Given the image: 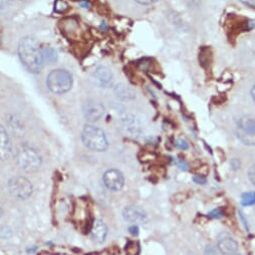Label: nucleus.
<instances>
[{
	"mask_svg": "<svg viewBox=\"0 0 255 255\" xmlns=\"http://www.w3.org/2000/svg\"><path fill=\"white\" fill-rule=\"evenodd\" d=\"M8 189L10 194L20 200H25L29 198L32 194V185L30 181L22 176L13 177L8 183Z\"/></svg>",
	"mask_w": 255,
	"mask_h": 255,
	"instance_id": "nucleus-6",
	"label": "nucleus"
},
{
	"mask_svg": "<svg viewBox=\"0 0 255 255\" xmlns=\"http://www.w3.org/2000/svg\"><path fill=\"white\" fill-rule=\"evenodd\" d=\"M251 96H252L253 101L255 102V85H254V86H253V88L251 89Z\"/></svg>",
	"mask_w": 255,
	"mask_h": 255,
	"instance_id": "nucleus-27",
	"label": "nucleus"
},
{
	"mask_svg": "<svg viewBox=\"0 0 255 255\" xmlns=\"http://www.w3.org/2000/svg\"><path fill=\"white\" fill-rule=\"evenodd\" d=\"M241 2L249 7L255 8V0H241Z\"/></svg>",
	"mask_w": 255,
	"mask_h": 255,
	"instance_id": "nucleus-23",
	"label": "nucleus"
},
{
	"mask_svg": "<svg viewBox=\"0 0 255 255\" xmlns=\"http://www.w3.org/2000/svg\"><path fill=\"white\" fill-rule=\"evenodd\" d=\"M84 116L85 118L91 122L95 123L99 121L104 114V107L102 103L96 102H88L84 105Z\"/></svg>",
	"mask_w": 255,
	"mask_h": 255,
	"instance_id": "nucleus-8",
	"label": "nucleus"
},
{
	"mask_svg": "<svg viewBox=\"0 0 255 255\" xmlns=\"http://www.w3.org/2000/svg\"><path fill=\"white\" fill-rule=\"evenodd\" d=\"M2 213H3V209H2V206H1V204H0V217L2 216Z\"/></svg>",
	"mask_w": 255,
	"mask_h": 255,
	"instance_id": "nucleus-28",
	"label": "nucleus"
},
{
	"mask_svg": "<svg viewBox=\"0 0 255 255\" xmlns=\"http://www.w3.org/2000/svg\"><path fill=\"white\" fill-rule=\"evenodd\" d=\"M218 249L222 255H240L237 242L229 235H221L219 237Z\"/></svg>",
	"mask_w": 255,
	"mask_h": 255,
	"instance_id": "nucleus-9",
	"label": "nucleus"
},
{
	"mask_svg": "<svg viewBox=\"0 0 255 255\" xmlns=\"http://www.w3.org/2000/svg\"><path fill=\"white\" fill-rule=\"evenodd\" d=\"M193 181L197 184H205L206 183V178L203 177V176L196 175V176L193 177Z\"/></svg>",
	"mask_w": 255,
	"mask_h": 255,
	"instance_id": "nucleus-21",
	"label": "nucleus"
},
{
	"mask_svg": "<svg viewBox=\"0 0 255 255\" xmlns=\"http://www.w3.org/2000/svg\"><path fill=\"white\" fill-rule=\"evenodd\" d=\"M222 216H223V211L220 208H216L209 213V217L217 218V219H219V218H221Z\"/></svg>",
	"mask_w": 255,
	"mask_h": 255,
	"instance_id": "nucleus-18",
	"label": "nucleus"
},
{
	"mask_svg": "<svg viewBox=\"0 0 255 255\" xmlns=\"http://www.w3.org/2000/svg\"><path fill=\"white\" fill-rule=\"evenodd\" d=\"M106 235H107V228L105 224L102 220H96L92 229L93 239L98 243H102L105 240Z\"/></svg>",
	"mask_w": 255,
	"mask_h": 255,
	"instance_id": "nucleus-13",
	"label": "nucleus"
},
{
	"mask_svg": "<svg viewBox=\"0 0 255 255\" xmlns=\"http://www.w3.org/2000/svg\"><path fill=\"white\" fill-rule=\"evenodd\" d=\"M1 10H2V8H1V6H0V13H1Z\"/></svg>",
	"mask_w": 255,
	"mask_h": 255,
	"instance_id": "nucleus-29",
	"label": "nucleus"
},
{
	"mask_svg": "<svg viewBox=\"0 0 255 255\" xmlns=\"http://www.w3.org/2000/svg\"><path fill=\"white\" fill-rule=\"evenodd\" d=\"M54 6H55V10L57 12H63L67 9V4L64 1H62V0H57Z\"/></svg>",
	"mask_w": 255,
	"mask_h": 255,
	"instance_id": "nucleus-17",
	"label": "nucleus"
},
{
	"mask_svg": "<svg viewBox=\"0 0 255 255\" xmlns=\"http://www.w3.org/2000/svg\"><path fill=\"white\" fill-rule=\"evenodd\" d=\"M136 2H138L139 4H143V5H149L152 3L157 2L158 0H135Z\"/></svg>",
	"mask_w": 255,
	"mask_h": 255,
	"instance_id": "nucleus-22",
	"label": "nucleus"
},
{
	"mask_svg": "<svg viewBox=\"0 0 255 255\" xmlns=\"http://www.w3.org/2000/svg\"><path fill=\"white\" fill-rule=\"evenodd\" d=\"M15 162L25 172H34L42 165V157L33 147L26 144L18 146L15 152Z\"/></svg>",
	"mask_w": 255,
	"mask_h": 255,
	"instance_id": "nucleus-2",
	"label": "nucleus"
},
{
	"mask_svg": "<svg viewBox=\"0 0 255 255\" xmlns=\"http://www.w3.org/2000/svg\"><path fill=\"white\" fill-rule=\"evenodd\" d=\"M241 204L243 206H250L255 204V192H246L242 194Z\"/></svg>",
	"mask_w": 255,
	"mask_h": 255,
	"instance_id": "nucleus-16",
	"label": "nucleus"
},
{
	"mask_svg": "<svg viewBox=\"0 0 255 255\" xmlns=\"http://www.w3.org/2000/svg\"><path fill=\"white\" fill-rule=\"evenodd\" d=\"M236 133L239 140L245 145L255 146V116L242 117L237 124Z\"/></svg>",
	"mask_w": 255,
	"mask_h": 255,
	"instance_id": "nucleus-5",
	"label": "nucleus"
},
{
	"mask_svg": "<svg viewBox=\"0 0 255 255\" xmlns=\"http://www.w3.org/2000/svg\"><path fill=\"white\" fill-rule=\"evenodd\" d=\"M103 183L107 189L112 191H120L125 185V178L119 170H107L102 177Z\"/></svg>",
	"mask_w": 255,
	"mask_h": 255,
	"instance_id": "nucleus-7",
	"label": "nucleus"
},
{
	"mask_svg": "<svg viewBox=\"0 0 255 255\" xmlns=\"http://www.w3.org/2000/svg\"><path fill=\"white\" fill-rule=\"evenodd\" d=\"M12 153V146L6 130L0 125V160L9 159Z\"/></svg>",
	"mask_w": 255,
	"mask_h": 255,
	"instance_id": "nucleus-10",
	"label": "nucleus"
},
{
	"mask_svg": "<svg viewBox=\"0 0 255 255\" xmlns=\"http://www.w3.org/2000/svg\"><path fill=\"white\" fill-rule=\"evenodd\" d=\"M43 50V56L44 61H48L49 63H53L57 59V53L52 48H44Z\"/></svg>",
	"mask_w": 255,
	"mask_h": 255,
	"instance_id": "nucleus-15",
	"label": "nucleus"
},
{
	"mask_svg": "<svg viewBox=\"0 0 255 255\" xmlns=\"http://www.w3.org/2000/svg\"><path fill=\"white\" fill-rule=\"evenodd\" d=\"M179 166H180L181 169H185V170H187V168H188L187 163L184 162V161H180V162H179Z\"/></svg>",
	"mask_w": 255,
	"mask_h": 255,
	"instance_id": "nucleus-25",
	"label": "nucleus"
},
{
	"mask_svg": "<svg viewBox=\"0 0 255 255\" xmlns=\"http://www.w3.org/2000/svg\"><path fill=\"white\" fill-rule=\"evenodd\" d=\"M124 219L131 223H140L146 219V213L139 207L128 206L123 211Z\"/></svg>",
	"mask_w": 255,
	"mask_h": 255,
	"instance_id": "nucleus-12",
	"label": "nucleus"
},
{
	"mask_svg": "<svg viewBox=\"0 0 255 255\" xmlns=\"http://www.w3.org/2000/svg\"><path fill=\"white\" fill-rule=\"evenodd\" d=\"M94 80L99 87H107L113 80V74L111 69L102 65L99 66L94 72Z\"/></svg>",
	"mask_w": 255,
	"mask_h": 255,
	"instance_id": "nucleus-11",
	"label": "nucleus"
},
{
	"mask_svg": "<svg viewBox=\"0 0 255 255\" xmlns=\"http://www.w3.org/2000/svg\"><path fill=\"white\" fill-rule=\"evenodd\" d=\"M72 84H74V80L70 72L61 68L51 70L47 78L49 90L57 95H62L70 91Z\"/></svg>",
	"mask_w": 255,
	"mask_h": 255,
	"instance_id": "nucleus-3",
	"label": "nucleus"
},
{
	"mask_svg": "<svg viewBox=\"0 0 255 255\" xmlns=\"http://www.w3.org/2000/svg\"><path fill=\"white\" fill-rule=\"evenodd\" d=\"M80 4L84 7V8H88L90 6V3L87 1V0H82V1H80Z\"/></svg>",
	"mask_w": 255,
	"mask_h": 255,
	"instance_id": "nucleus-26",
	"label": "nucleus"
},
{
	"mask_svg": "<svg viewBox=\"0 0 255 255\" xmlns=\"http://www.w3.org/2000/svg\"><path fill=\"white\" fill-rule=\"evenodd\" d=\"M115 92H116L117 97L120 99L127 100V99H132L135 97L134 92L131 89H129L128 87L123 86V85H118L115 89Z\"/></svg>",
	"mask_w": 255,
	"mask_h": 255,
	"instance_id": "nucleus-14",
	"label": "nucleus"
},
{
	"mask_svg": "<svg viewBox=\"0 0 255 255\" xmlns=\"http://www.w3.org/2000/svg\"><path fill=\"white\" fill-rule=\"evenodd\" d=\"M248 178L251 183L255 186V165H252L248 170Z\"/></svg>",
	"mask_w": 255,
	"mask_h": 255,
	"instance_id": "nucleus-19",
	"label": "nucleus"
},
{
	"mask_svg": "<svg viewBox=\"0 0 255 255\" xmlns=\"http://www.w3.org/2000/svg\"><path fill=\"white\" fill-rule=\"evenodd\" d=\"M129 231H130V233L132 234V235H138L139 234V227L137 226V225H132V226H130V228H129Z\"/></svg>",
	"mask_w": 255,
	"mask_h": 255,
	"instance_id": "nucleus-24",
	"label": "nucleus"
},
{
	"mask_svg": "<svg viewBox=\"0 0 255 255\" xmlns=\"http://www.w3.org/2000/svg\"><path fill=\"white\" fill-rule=\"evenodd\" d=\"M18 56L31 74H39L44 66L43 50L33 38H24L18 45Z\"/></svg>",
	"mask_w": 255,
	"mask_h": 255,
	"instance_id": "nucleus-1",
	"label": "nucleus"
},
{
	"mask_svg": "<svg viewBox=\"0 0 255 255\" xmlns=\"http://www.w3.org/2000/svg\"><path fill=\"white\" fill-rule=\"evenodd\" d=\"M82 141L87 148L97 152L105 151L108 146L103 131L94 125L85 126L82 132Z\"/></svg>",
	"mask_w": 255,
	"mask_h": 255,
	"instance_id": "nucleus-4",
	"label": "nucleus"
},
{
	"mask_svg": "<svg viewBox=\"0 0 255 255\" xmlns=\"http://www.w3.org/2000/svg\"><path fill=\"white\" fill-rule=\"evenodd\" d=\"M176 146H177L178 148H180V149H182V150L188 149V144H187V142L184 141V140H181V139L176 141Z\"/></svg>",
	"mask_w": 255,
	"mask_h": 255,
	"instance_id": "nucleus-20",
	"label": "nucleus"
}]
</instances>
